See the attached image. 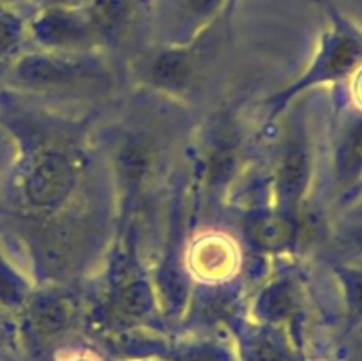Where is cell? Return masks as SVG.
I'll return each instance as SVG.
<instances>
[{
  "label": "cell",
  "mask_w": 362,
  "mask_h": 361,
  "mask_svg": "<svg viewBox=\"0 0 362 361\" xmlns=\"http://www.w3.org/2000/svg\"><path fill=\"white\" fill-rule=\"evenodd\" d=\"M90 30L88 20L81 21L74 14L62 13V11L46 14L45 20L41 21V35L49 45H73L87 38Z\"/></svg>",
  "instance_id": "cell-3"
},
{
  "label": "cell",
  "mask_w": 362,
  "mask_h": 361,
  "mask_svg": "<svg viewBox=\"0 0 362 361\" xmlns=\"http://www.w3.org/2000/svg\"><path fill=\"white\" fill-rule=\"evenodd\" d=\"M233 2H235V0H230V6H232V4H233Z\"/></svg>",
  "instance_id": "cell-10"
},
{
  "label": "cell",
  "mask_w": 362,
  "mask_h": 361,
  "mask_svg": "<svg viewBox=\"0 0 362 361\" xmlns=\"http://www.w3.org/2000/svg\"><path fill=\"white\" fill-rule=\"evenodd\" d=\"M221 0H186V7L191 14L197 16H205L207 13H212L219 6Z\"/></svg>",
  "instance_id": "cell-8"
},
{
  "label": "cell",
  "mask_w": 362,
  "mask_h": 361,
  "mask_svg": "<svg viewBox=\"0 0 362 361\" xmlns=\"http://www.w3.org/2000/svg\"><path fill=\"white\" fill-rule=\"evenodd\" d=\"M46 2H49L52 6H74V4H80L83 0H46Z\"/></svg>",
  "instance_id": "cell-9"
},
{
  "label": "cell",
  "mask_w": 362,
  "mask_h": 361,
  "mask_svg": "<svg viewBox=\"0 0 362 361\" xmlns=\"http://www.w3.org/2000/svg\"><path fill=\"white\" fill-rule=\"evenodd\" d=\"M129 11L127 0H90L88 7V23L98 34L113 35L122 28Z\"/></svg>",
  "instance_id": "cell-4"
},
{
  "label": "cell",
  "mask_w": 362,
  "mask_h": 361,
  "mask_svg": "<svg viewBox=\"0 0 362 361\" xmlns=\"http://www.w3.org/2000/svg\"><path fill=\"white\" fill-rule=\"evenodd\" d=\"M361 163H362V124L357 127V130H354V133L350 134L345 147H343L341 168L350 173L354 172Z\"/></svg>",
  "instance_id": "cell-7"
},
{
  "label": "cell",
  "mask_w": 362,
  "mask_h": 361,
  "mask_svg": "<svg viewBox=\"0 0 362 361\" xmlns=\"http://www.w3.org/2000/svg\"><path fill=\"white\" fill-rule=\"evenodd\" d=\"M191 73V66L184 53H165L154 62V78L159 84L168 87H179L187 80Z\"/></svg>",
  "instance_id": "cell-6"
},
{
  "label": "cell",
  "mask_w": 362,
  "mask_h": 361,
  "mask_svg": "<svg viewBox=\"0 0 362 361\" xmlns=\"http://www.w3.org/2000/svg\"><path fill=\"white\" fill-rule=\"evenodd\" d=\"M306 154L300 147L290 149L288 154L283 159L281 176H279V188L285 198H293L299 195L306 179Z\"/></svg>",
  "instance_id": "cell-5"
},
{
  "label": "cell",
  "mask_w": 362,
  "mask_h": 361,
  "mask_svg": "<svg viewBox=\"0 0 362 361\" xmlns=\"http://www.w3.org/2000/svg\"><path fill=\"white\" fill-rule=\"evenodd\" d=\"M76 173L62 152H41L28 166L25 193L28 202L39 209H55L73 191Z\"/></svg>",
  "instance_id": "cell-1"
},
{
  "label": "cell",
  "mask_w": 362,
  "mask_h": 361,
  "mask_svg": "<svg viewBox=\"0 0 362 361\" xmlns=\"http://www.w3.org/2000/svg\"><path fill=\"white\" fill-rule=\"evenodd\" d=\"M80 73L81 69L74 64L52 57H32L21 66V76L28 84L41 85V87H59V85L71 84L80 76Z\"/></svg>",
  "instance_id": "cell-2"
}]
</instances>
